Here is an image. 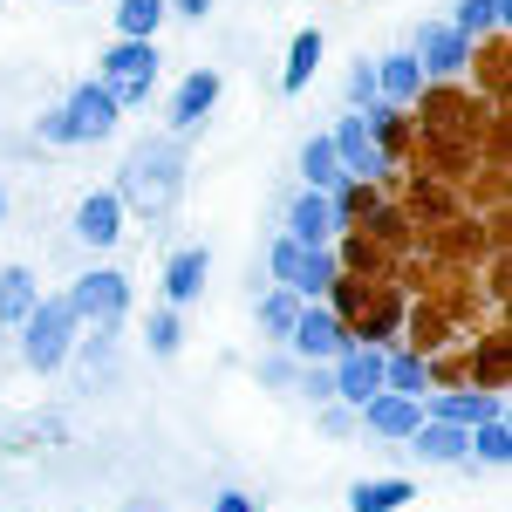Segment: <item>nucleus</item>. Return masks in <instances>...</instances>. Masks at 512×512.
Instances as JSON below:
<instances>
[{
    "instance_id": "4",
    "label": "nucleus",
    "mask_w": 512,
    "mask_h": 512,
    "mask_svg": "<svg viewBox=\"0 0 512 512\" xmlns=\"http://www.w3.org/2000/svg\"><path fill=\"white\" fill-rule=\"evenodd\" d=\"M103 89L117 96V110H137L144 96H151V82H158V48L151 41H117L110 55H103Z\"/></svg>"
},
{
    "instance_id": "3",
    "label": "nucleus",
    "mask_w": 512,
    "mask_h": 512,
    "mask_svg": "<svg viewBox=\"0 0 512 512\" xmlns=\"http://www.w3.org/2000/svg\"><path fill=\"white\" fill-rule=\"evenodd\" d=\"M76 308H69V294H48V301H35L28 308V321H21V355H28V369H55L62 355H69V342H76Z\"/></svg>"
},
{
    "instance_id": "12",
    "label": "nucleus",
    "mask_w": 512,
    "mask_h": 512,
    "mask_svg": "<svg viewBox=\"0 0 512 512\" xmlns=\"http://www.w3.org/2000/svg\"><path fill=\"white\" fill-rule=\"evenodd\" d=\"M376 390H383V355H376V349H355V342H349V349H342V369H335V396L362 410Z\"/></svg>"
},
{
    "instance_id": "13",
    "label": "nucleus",
    "mask_w": 512,
    "mask_h": 512,
    "mask_svg": "<svg viewBox=\"0 0 512 512\" xmlns=\"http://www.w3.org/2000/svg\"><path fill=\"white\" fill-rule=\"evenodd\" d=\"M117 233H123V198L117 192H89L76 205V239L103 253V246H117Z\"/></svg>"
},
{
    "instance_id": "21",
    "label": "nucleus",
    "mask_w": 512,
    "mask_h": 512,
    "mask_svg": "<svg viewBox=\"0 0 512 512\" xmlns=\"http://www.w3.org/2000/svg\"><path fill=\"white\" fill-rule=\"evenodd\" d=\"M301 178H308V192H335V185L349 178L328 137H308V144H301Z\"/></svg>"
},
{
    "instance_id": "20",
    "label": "nucleus",
    "mask_w": 512,
    "mask_h": 512,
    "mask_svg": "<svg viewBox=\"0 0 512 512\" xmlns=\"http://www.w3.org/2000/svg\"><path fill=\"white\" fill-rule=\"evenodd\" d=\"M424 89V69H417V55H390L383 69H376V103H410Z\"/></svg>"
},
{
    "instance_id": "7",
    "label": "nucleus",
    "mask_w": 512,
    "mask_h": 512,
    "mask_svg": "<svg viewBox=\"0 0 512 512\" xmlns=\"http://www.w3.org/2000/svg\"><path fill=\"white\" fill-rule=\"evenodd\" d=\"M328 144H335V158H342V171H349V178H383V171H390L383 137H376L362 117H342L335 130H328Z\"/></svg>"
},
{
    "instance_id": "28",
    "label": "nucleus",
    "mask_w": 512,
    "mask_h": 512,
    "mask_svg": "<svg viewBox=\"0 0 512 512\" xmlns=\"http://www.w3.org/2000/svg\"><path fill=\"white\" fill-rule=\"evenodd\" d=\"M144 328H151V355H178V342H185V321L171 315V308H164V315H151Z\"/></svg>"
},
{
    "instance_id": "19",
    "label": "nucleus",
    "mask_w": 512,
    "mask_h": 512,
    "mask_svg": "<svg viewBox=\"0 0 512 512\" xmlns=\"http://www.w3.org/2000/svg\"><path fill=\"white\" fill-rule=\"evenodd\" d=\"M205 267H212V253H205V246L171 253V267H164V294H171V308H178V301H192L198 287H205Z\"/></svg>"
},
{
    "instance_id": "34",
    "label": "nucleus",
    "mask_w": 512,
    "mask_h": 512,
    "mask_svg": "<svg viewBox=\"0 0 512 512\" xmlns=\"http://www.w3.org/2000/svg\"><path fill=\"white\" fill-rule=\"evenodd\" d=\"M164 7H178V14H192V21H205V14H212V0H164Z\"/></svg>"
},
{
    "instance_id": "30",
    "label": "nucleus",
    "mask_w": 512,
    "mask_h": 512,
    "mask_svg": "<svg viewBox=\"0 0 512 512\" xmlns=\"http://www.w3.org/2000/svg\"><path fill=\"white\" fill-rule=\"evenodd\" d=\"M349 96L362 103V110L376 103V69H369V62H355V69H349Z\"/></svg>"
},
{
    "instance_id": "29",
    "label": "nucleus",
    "mask_w": 512,
    "mask_h": 512,
    "mask_svg": "<svg viewBox=\"0 0 512 512\" xmlns=\"http://www.w3.org/2000/svg\"><path fill=\"white\" fill-rule=\"evenodd\" d=\"M301 390H308V403H328V396H335V376H328L321 362H301Z\"/></svg>"
},
{
    "instance_id": "31",
    "label": "nucleus",
    "mask_w": 512,
    "mask_h": 512,
    "mask_svg": "<svg viewBox=\"0 0 512 512\" xmlns=\"http://www.w3.org/2000/svg\"><path fill=\"white\" fill-rule=\"evenodd\" d=\"M212 512H260V499H253V492H219Z\"/></svg>"
},
{
    "instance_id": "23",
    "label": "nucleus",
    "mask_w": 512,
    "mask_h": 512,
    "mask_svg": "<svg viewBox=\"0 0 512 512\" xmlns=\"http://www.w3.org/2000/svg\"><path fill=\"white\" fill-rule=\"evenodd\" d=\"M294 315H301V294H294V287L260 294V328H267L274 342H287V335H294Z\"/></svg>"
},
{
    "instance_id": "5",
    "label": "nucleus",
    "mask_w": 512,
    "mask_h": 512,
    "mask_svg": "<svg viewBox=\"0 0 512 512\" xmlns=\"http://www.w3.org/2000/svg\"><path fill=\"white\" fill-rule=\"evenodd\" d=\"M267 267H274V274H280V287H294L301 301H315V294H328V287H335V274H342L328 246H301V239H274Z\"/></svg>"
},
{
    "instance_id": "2",
    "label": "nucleus",
    "mask_w": 512,
    "mask_h": 512,
    "mask_svg": "<svg viewBox=\"0 0 512 512\" xmlns=\"http://www.w3.org/2000/svg\"><path fill=\"white\" fill-rule=\"evenodd\" d=\"M117 96L103 89V82H76L69 89V103L62 110H48V117L35 123V137L41 144H103L110 130H117Z\"/></svg>"
},
{
    "instance_id": "26",
    "label": "nucleus",
    "mask_w": 512,
    "mask_h": 512,
    "mask_svg": "<svg viewBox=\"0 0 512 512\" xmlns=\"http://www.w3.org/2000/svg\"><path fill=\"white\" fill-rule=\"evenodd\" d=\"M506 14H512V0H458L451 28H458V35H485V28H499Z\"/></svg>"
},
{
    "instance_id": "10",
    "label": "nucleus",
    "mask_w": 512,
    "mask_h": 512,
    "mask_svg": "<svg viewBox=\"0 0 512 512\" xmlns=\"http://www.w3.org/2000/svg\"><path fill=\"white\" fill-rule=\"evenodd\" d=\"M403 444H410L424 465H465V458H472V431H458V424H437V417H424V424L403 437Z\"/></svg>"
},
{
    "instance_id": "33",
    "label": "nucleus",
    "mask_w": 512,
    "mask_h": 512,
    "mask_svg": "<svg viewBox=\"0 0 512 512\" xmlns=\"http://www.w3.org/2000/svg\"><path fill=\"white\" fill-rule=\"evenodd\" d=\"M287 376H294V362H267L260 369V383H274V390H287Z\"/></svg>"
},
{
    "instance_id": "1",
    "label": "nucleus",
    "mask_w": 512,
    "mask_h": 512,
    "mask_svg": "<svg viewBox=\"0 0 512 512\" xmlns=\"http://www.w3.org/2000/svg\"><path fill=\"white\" fill-rule=\"evenodd\" d=\"M185 192V158H178V144H144V151H130L117 171V198L123 212H144V219H164L171 205Z\"/></svg>"
},
{
    "instance_id": "27",
    "label": "nucleus",
    "mask_w": 512,
    "mask_h": 512,
    "mask_svg": "<svg viewBox=\"0 0 512 512\" xmlns=\"http://www.w3.org/2000/svg\"><path fill=\"white\" fill-rule=\"evenodd\" d=\"M472 451L485 458V465H506V458H512V431H506V417H485V424H472Z\"/></svg>"
},
{
    "instance_id": "11",
    "label": "nucleus",
    "mask_w": 512,
    "mask_h": 512,
    "mask_svg": "<svg viewBox=\"0 0 512 512\" xmlns=\"http://www.w3.org/2000/svg\"><path fill=\"white\" fill-rule=\"evenodd\" d=\"M335 233H342V219H335L328 192H301L294 205H287V239H301V246H328Z\"/></svg>"
},
{
    "instance_id": "16",
    "label": "nucleus",
    "mask_w": 512,
    "mask_h": 512,
    "mask_svg": "<svg viewBox=\"0 0 512 512\" xmlns=\"http://www.w3.org/2000/svg\"><path fill=\"white\" fill-rule=\"evenodd\" d=\"M437 424H458V431H472V424H485V417H506V403L492 390H451V396H437V410H431Z\"/></svg>"
},
{
    "instance_id": "17",
    "label": "nucleus",
    "mask_w": 512,
    "mask_h": 512,
    "mask_svg": "<svg viewBox=\"0 0 512 512\" xmlns=\"http://www.w3.org/2000/svg\"><path fill=\"white\" fill-rule=\"evenodd\" d=\"M315 69H321V28H301V35L287 41V69H280V89H287V96H301V89L315 82Z\"/></svg>"
},
{
    "instance_id": "36",
    "label": "nucleus",
    "mask_w": 512,
    "mask_h": 512,
    "mask_svg": "<svg viewBox=\"0 0 512 512\" xmlns=\"http://www.w3.org/2000/svg\"><path fill=\"white\" fill-rule=\"evenodd\" d=\"M0 212H7V192H0Z\"/></svg>"
},
{
    "instance_id": "32",
    "label": "nucleus",
    "mask_w": 512,
    "mask_h": 512,
    "mask_svg": "<svg viewBox=\"0 0 512 512\" xmlns=\"http://www.w3.org/2000/svg\"><path fill=\"white\" fill-rule=\"evenodd\" d=\"M321 424H328V437H335V431H349V424H355V403H335V410H328Z\"/></svg>"
},
{
    "instance_id": "14",
    "label": "nucleus",
    "mask_w": 512,
    "mask_h": 512,
    "mask_svg": "<svg viewBox=\"0 0 512 512\" xmlns=\"http://www.w3.org/2000/svg\"><path fill=\"white\" fill-rule=\"evenodd\" d=\"M472 62V35H458V28H424L417 35V69L424 76H458Z\"/></svg>"
},
{
    "instance_id": "6",
    "label": "nucleus",
    "mask_w": 512,
    "mask_h": 512,
    "mask_svg": "<svg viewBox=\"0 0 512 512\" xmlns=\"http://www.w3.org/2000/svg\"><path fill=\"white\" fill-rule=\"evenodd\" d=\"M69 308H76V321H89V328H117L123 315H130V280L117 274V267H96V274H82L76 287H69Z\"/></svg>"
},
{
    "instance_id": "25",
    "label": "nucleus",
    "mask_w": 512,
    "mask_h": 512,
    "mask_svg": "<svg viewBox=\"0 0 512 512\" xmlns=\"http://www.w3.org/2000/svg\"><path fill=\"white\" fill-rule=\"evenodd\" d=\"M164 21V0H117V28L123 41H151Z\"/></svg>"
},
{
    "instance_id": "22",
    "label": "nucleus",
    "mask_w": 512,
    "mask_h": 512,
    "mask_svg": "<svg viewBox=\"0 0 512 512\" xmlns=\"http://www.w3.org/2000/svg\"><path fill=\"white\" fill-rule=\"evenodd\" d=\"M35 301L41 294H35V274H28V267H7V274H0V328H21Z\"/></svg>"
},
{
    "instance_id": "9",
    "label": "nucleus",
    "mask_w": 512,
    "mask_h": 512,
    "mask_svg": "<svg viewBox=\"0 0 512 512\" xmlns=\"http://www.w3.org/2000/svg\"><path fill=\"white\" fill-rule=\"evenodd\" d=\"M355 417H362V424H369L376 437H410L417 424H424V396H396V390H376L369 403H362V410H355Z\"/></svg>"
},
{
    "instance_id": "18",
    "label": "nucleus",
    "mask_w": 512,
    "mask_h": 512,
    "mask_svg": "<svg viewBox=\"0 0 512 512\" xmlns=\"http://www.w3.org/2000/svg\"><path fill=\"white\" fill-rule=\"evenodd\" d=\"M417 499V485L410 478H362L349 492V512H403Z\"/></svg>"
},
{
    "instance_id": "24",
    "label": "nucleus",
    "mask_w": 512,
    "mask_h": 512,
    "mask_svg": "<svg viewBox=\"0 0 512 512\" xmlns=\"http://www.w3.org/2000/svg\"><path fill=\"white\" fill-rule=\"evenodd\" d=\"M383 390H396V396H424V390H431V369H424L417 355H383Z\"/></svg>"
},
{
    "instance_id": "8",
    "label": "nucleus",
    "mask_w": 512,
    "mask_h": 512,
    "mask_svg": "<svg viewBox=\"0 0 512 512\" xmlns=\"http://www.w3.org/2000/svg\"><path fill=\"white\" fill-rule=\"evenodd\" d=\"M287 349L301 355V362H328V355L349 349V328L328 315V308H308V301H301V315H294V335H287Z\"/></svg>"
},
{
    "instance_id": "15",
    "label": "nucleus",
    "mask_w": 512,
    "mask_h": 512,
    "mask_svg": "<svg viewBox=\"0 0 512 512\" xmlns=\"http://www.w3.org/2000/svg\"><path fill=\"white\" fill-rule=\"evenodd\" d=\"M219 69H192V76L178 82V96H171V130H192V123H205V110L219 103Z\"/></svg>"
},
{
    "instance_id": "35",
    "label": "nucleus",
    "mask_w": 512,
    "mask_h": 512,
    "mask_svg": "<svg viewBox=\"0 0 512 512\" xmlns=\"http://www.w3.org/2000/svg\"><path fill=\"white\" fill-rule=\"evenodd\" d=\"M62 7H82V0H62Z\"/></svg>"
}]
</instances>
